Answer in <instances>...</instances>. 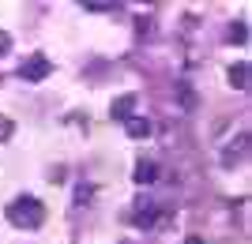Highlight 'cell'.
Returning a JSON list of instances; mask_svg holds the SVG:
<instances>
[{
	"mask_svg": "<svg viewBox=\"0 0 252 244\" xmlns=\"http://www.w3.org/2000/svg\"><path fill=\"white\" fill-rule=\"evenodd\" d=\"M132 109H136V94H121L113 102V109H109V113H113V120H121V124H125L128 117H132Z\"/></svg>",
	"mask_w": 252,
	"mask_h": 244,
	"instance_id": "obj_4",
	"label": "cell"
},
{
	"mask_svg": "<svg viewBox=\"0 0 252 244\" xmlns=\"http://www.w3.org/2000/svg\"><path fill=\"white\" fill-rule=\"evenodd\" d=\"M125 132H128V139H147L151 136V120L147 117H128L125 120Z\"/></svg>",
	"mask_w": 252,
	"mask_h": 244,
	"instance_id": "obj_5",
	"label": "cell"
},
{
	"mask_svg": "<svg viewBox=\"0 0 252 244\" xmlns=\"http://www.w3.org/2000/svg\"><path fill=\"white\" fill-rule=\"evenodd\" d=\"M155 177H158V165H155V162H139V165H136V184H151Z\"/></svg>",
	"mask_w": 252,
	"mask_h": 244,
	"instance_id": "obj_6",
	"label": "cell"
},
{
	"mask_svg": "<svg viewBox=\"0 0 252 244\" xmlns=\"http://www.w3.org/2000/svg\"><path fill=\"white\" fill-rule=\"evenodd\" d=\"M230 42H237V45L249 42V27H245V23H233L230 27Z\"/></svg>",
	"mask_w": 252,
	"mask_h": 244,
	"instance_id": "obj_8",
	"label": "cell"
},
{
	"mask_svg": "<svg viewBox=\"0 0 252 244\" xmlns=\"http://www.w3.org/2000/svg\"><path fill=\"white\" fill-rule=\"evenodd\" d=\"M185 244H203V241H200V237H189V241H185Z\"/></svg>",
	"mask_w": 252,
	"mask_h": 244,
	"instance_id": "obj_12",
	"label": "cell"
},
{
	"mask_svg": "<svg viewBox=\"0 0 252 244\" xmlns=\"http://www.w3.org/2000/svg\"><path fill=\"white\" fill-rule=\"evenodd\" d=\"M8 49H11V38H8L4 30H0V53H8Z\"/></svg>",
	"mask_w": 252,
	"mask_h": 244,
	"instance_id": "obj_11",
	"label": "cell"
},
{
	"mask_svg": "<svg viewBox=\"0 0 252 244\" xmlns=\"http://www.w3.org/2000/svg\"><path fill=\"white\" fill-rule=\"evenodd\" d=\"M83 8H87V11H113L117 4H109V0H87Z\"/></svg>",
	"mask_w": 252,
	"mask_h": 244,
	"instance_id": "obj_9",
	"label": "cell"
},
{
	"mask_svg": "<svg viewBox=\"0 0 252 244\" xmlns=\"http://www.w3.org/2000/svg\"><path fill=\"white\" fill-rule=\"evenodd\" d=\"M230 83L237 86V90L249 86V64H233V68H230Z\"/></svg>",
	"mask_w": 252,
	"mask_h": 244,
	"instance_id": "obj_7",
	"label": "cell"
},
{
	"mask_svg": "<svg viewBox=\"0 0 252 244\" xmlns=\"http://www.w3.org/2000/svg\"><path fill=\"white\" fill-rule=\"evenodd\" d=\"M8 222L19 225V229H38L45 222V203L34 199V195H19V199L8 207Z\"/></svg>",
	"mask_w": 252,
	"mask_h": 244,
	"instance_id": "obj_1",
	"label": "cell"
},
{
	"mask_svg": "<svg viewBox=\"0 0 252 244\" xmlns=\"http://www.w3.org/2000/svg\"><path fill=\"white\" fill-rule=\"evenodd\" d=\"M8 136H11V120L0 117V139H8Z\"/></svg>",
	"mask_w": 252,
	"mask_h": 244,
	"instance_id": "obj_10",
	"label": "cell"
},
{
	"mask_svg": "<svg viewBox=\"0 0 252 244\" xmlns=\"http://www.w3.org/2000/svg\"><path fill=\"white\" fill-rule=\"evenodd\" d=\"M49 72H53V64L45 53H31V60L19 64V79H27V83H42Z\"/></svg>",
	"mask_w": 252,
	"mask_h": 244,
	"instance_id": "obj_2",
	"label": "cell"
},
{
	"mask_svg": "<svg viewBox=\"0 0 252 244\" xmlns=\"http://www.w3.org/2000/svg\"><path fill=\"white\" fill-rule=\"evenodd\" d=\"M155 222H158V207H155L151 199H143V203L136 207V214H132V225H139V229H151Z\"/></svg>",
	"mask_w": 252,
	"mask_h": 244,
	"instance_id": "obj_3",
	"label": "cell"
}]
</instances>
